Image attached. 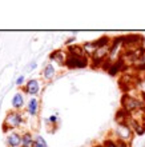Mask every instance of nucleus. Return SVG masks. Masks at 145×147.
<instances>
[{"label":"nucleus","mask_w":145,"mask_h":147,"mask_svg":"<svg viewBox=\"0 0 145 147\" xmlns=\"http://www.w3.org/2000/svg\"><path fill=\"white\" fill-rule=\"evenodd\" d=\"M89 66V58L87 55L83 56H75V55H68L65 67L69 70H76V68H85Z\"/></svg>","instance_id":"4"},{"label":"nucleus","mask_w":145,"mask_h":147,"mask_svg":"<svg viewBox=\"0 0 145 147\" xmlns=\"http://www.w3.org/2000/svg\"><path fill=\"white\" fill-rule=\"evenodd\" d=\"M133 67L136 68V70H138V71H145V55L134 62Z\"/></svg>","instance_id":"16"},{"label":"nucleus","mask_w":145,"mask_h":147,"mask_svg":"<svg viewBox=\"0 0 145 147\" xmlns=\"http://www.w3.org/2000/svg\"><path fill=\"white\" fill-rule=\"evenodd\" d=\"M103 146L104 147H117V142H116V139L111 135L103 140Z\"/></svg>","instance_id":"17"},{"label":"nucleus","mask_w":145,"mask_h":147,"mask_svg":"<svg viewBox=\"0 0 145 147\" xmlns=\"http://www.w3.org/2000/svg\"><path fill=\"white\" fill-rule=\"evenodd\" d=\"M122 109L125 110L128 114L130 115V112L136 111V110H141V109H145V100L142 99H138V98H134L132 95H124L122 96Z\"/></svg>","instance_id":"3"},{"label":"nucleus","mask_w":145,"mask_h":147,"mask_svg":"<svg viewBox=\"0 0 145 147\" xmlns=\"http://www.w3.org/2000/svg\"><path fill=\"white\" fill-rule=\"evenodd\" d=\"M11 105H12V109L13 110H21L25 105V99H24V94L21 92H16L13 95L11 100Z\"/></svg>","instance_id":"9"},{"label":"nucleus","mask_w":145,"mask_h":147,"mask_svg":"<svg viewBox=\"0 0 145 147\" xmlns=\"http://www.w3.org/2000/svg\"><path fill=\"white\" fill-rule=\"evenodd\" d=\"M133 130L130 128V126L128 123H117L116 128L113 130L112 132V136L115 139H120V140H124V142H128L129 143L130 140L133 139Z\"/></svg>","instance_id":"2"},{"label":"nucleus","mask_w":145,"mask_h":147,"mask_svg":"<svg viewBox=\"0 0 145 147\" xmlns=\"http://www.w3.org/2000/svg\"><path fill=\"white\" fill-rule=\"evenodd\" d=\"M24 123V116L21 112L19 111H8L5 118H4V124H3V131L8 132L9 130H15V128L20 127Z\"/></svg>","instance_id":"1"},{"label":"nucleus","mask_w":145,"mask_h":147,"mask_svg":"<svg viewBox=\"0 0 145 147\" xmlns=\"http://www.w3.org/2000/svg\"><path fill=\"white\" fill-rule=\"evenodd\" d=\"M35 147H48L47 140L41 135H36L35 136Z\"/></svg>","instance_id":"18"},{"label":"nucleus","mask_w":145,"mask_h":147,"mask_svg":"<svg viewBox=\"0 0 145 147\" xmlns=\"http://www.w3.org/2000/svg\"><path fill=\"white\" fill-rule=\"evenodd\" d=\"M55 75H56V68H55V66L52 64V63H48V64H45V67H44V70H43V78L45 79V80H52L55 78Z\"/></svg>","instance_id":"12"},{"label":"nucleus","mask_w":145,"mask_h":147,"mask_svg":"<svg viewBox=\"0 0 145 147\" xmlns=\"http://www.w3.org/2000/svg\"><path fill=\"white\" fill-rule=\"evenodd\" d=\"M20 147H35V138L32 132L25 131L21 134V146Z\"/></svg>","instance_id":"11"},{"label":"nucleus","mask_w":145,"mask_h":147,"mask_svg":"<svg viewBox=\"0 0 145 147\" xmlns=\"http://www.w3.org/2000/svg\"><path fill=\"white\" fill-rule=\"evenodd\" d=\"M67 52L68 55H75V56H83L84 51H83V47L77 46V44H73V46H68L67 47Z\"/></svg>","instance_id":"14"},{"label":"nucleus","mask_w":145,"mask_h":147,"mask_svg":"<svg viewBox=\"0 0 145 147\" xmlns=\"http://www.w3.org/2000/svg\"><path fill=\"white\" fill-rule=\"evenodd\" d=\"M5 144L7 147H20L21 146V134L16 131L8 132L7 138H5Z\"/></svg>","instance_id":"7"},{"label":"nucleus","mask_w":145,"mask_h":147,"mask_svg":"<svg viewBox=\"0 0 145 147\" xmlns=\"http://www.w3.org/2000/svg\"><path fill=\"white\" fill-rule=\"evenodd\" d=\"M122 67H125V64H124V62H122L121 59H118V60H116V62H113L111 64L109 70H108V74L112 75V76H116V75L122 70Z\"/></svg>","instance_id":"13"},{"label":"nucleus","mask_w":145,"mask_h":147,"mask_svg":"<svg viewBox=\"0 0 145 147\" xmlns=\"http://www.w3.org/2000/svg\"><path fill=\"white\" fill-rule=\"evenodd\" d=\"M81 47H83V51H84V54L87 55L88 58H92L96 51L99 50V47L96 44V40H93V42H85L84 44H81Z\"/></svg>","instance_id":"10"},{"label":"nucleus","mask_w":145,"mask_h":147,"mask_svg":"<svg viewBox=\"0 0 145 147\" xmlns=\"http://www.w3.org/2000/svg\"><path fill=\"white\" fill-rule=\"evenodd\" d=\"M36 67H37V63H36V62H32V63H31V64H29V66H28V71H32V70H35Z\"/></svg>","instance_id":"22"},{"label":"nucleus","mask_w":145,"mask_h":147,"mask_svg":"<svg viewBox=\"0 0 145 147\" xmlns=\"http://www.w3.org/2000/svg\"><path fill=\"white\" fill-rule=\"evenodd\" d=\"M57 120H59V118H57V115L55 114V115H51L48 119H47V123L48 124H53V126H56L57 124Z\"/></svg>","instance_id":"19"},{"label":"nucleus","mask_w":145,"mask_h":147,"mask_svg":"<svg viewBox=\"0 0 145 147\" xmlns=\"http://www.w3.org/2000/svg\"><path fill=\"white\" fill-rule=\"evenodd\" d=\"M24 82H25V76H24V75H20V76L16 79V86H23Z\"/></svg>","instance_id":"20"},{"label":"nucleus","mask_w":145,"mask_h":147,"mask_svg":"<svg viewBox=\"0 0 145 147\" xmlns=\"http://www.w3.org/2000/svg\"><path fill=\"white\" fill-rule=\"evenodd\" d=\"M117 142V147H130L128 142H124V140H120V139H116Z\"/></svg>","instance_id":"21"},{"label":"nucleus","mask_w":145,"mask_h":147,"mask_svg":"<svg viewBox=\"0 0 145 147\" xmlns=\"http://www.w3.org/2000/svg\"><path fill=\"white\" fill-rule=\"evenodd\" d=\"M24 92L32 96H36L40 92V83L37 79H29L24 86Z\"/></svg>","instance_id":"6"},{"label":"nucleus","mask_w":145,"mask_h":147,"mask_svg":"<svg viewBox=\"0 0 145 147\" xmlns=\"http://www.w3.org/2000/svg\"><path fill=\"white\" fill-rule=\"evenodd\" d=\"M92 147H104V146H103V143H96V144H93Z\"/></svg>","instance_id":"23"},{"label":"nucleus","mask_w":145,"mask_h":147,"mask_svg":"<svg viewBox=\"0 0 145 147\" xmlns=\"http://www.w3.org/2000/svg\"><path fill=\"white\" fill-rule=\"evenodd\" d=\"M67 58H68V52L64 50H55L53 52H51V55H49L51 62L57 63L59 66H65Z\"/></svg>","instance_id":"5"},{"label":"nucleus","mask_w":145,"mask_h":147,"mask_svg":"<svg viewBox=\"0 0 145 147\" xmlns=\"http://www.w3.org/2000/svg\"><path fill=\"white\" fill-rule=\"evenodd\" d=\"M39 107H40V105H39V99L36 96H32L28 100V105H27V112L31 116H37L39 114Z\"/></svg>","instance_id":"8"},{"label":"nucleus","mask_w":145,"mask_h":147,"mask_svg":"<svg viewBox=\"0 0 145 147\" xmlns=\"http://www.w3.org/2000/svg\"><path fill=\"white\" fill-rule=\"evenodd\" d=\"M96 44H97V47H99V48H105V47H111V44H112V39L109 38V36L104 35V36H101V38H99L97 40H96Z\"/></svg>","instance_id":"15"}]
</instances>
